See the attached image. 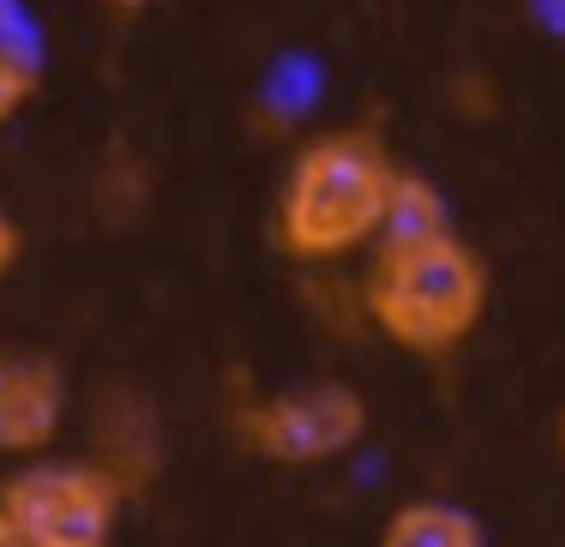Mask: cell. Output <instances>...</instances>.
I'll return each mask as SVG.
<instances>
[{
  "label": "cell",
  "instance_id": "cell-11",
  "mask_svg": "<svg viewBox=\"0 0 565 547\" xmlns=\"http://www.w3.org/2000/svg\"><path fill=\"white\" fill-rule=\"evenodd\" d=\"M0 547H36L31 536H24V529L19 524H12V517L7 512H0Z\"/></svg>",
  "mask_w": 565,
  "mask_h": 547
},
{
  "label": "cell",
  "instance_id": "cell-2",
  "mask_svg": "<svg viewBox=\"0 0 565 547\" xmlns=\"http://www.w3.org/2000/svg\"><path fill=\"white\" fill-rule=\"evenodd\" d=\"M488 301L493 271L481 247H469L457 229L427 235V242H385L367 253V271H361L367 325L422 362L463 350L488 319Z\"/></svg>",
  "mask_w": 565,
  "mask_h": 547
},
{
  "label": "cell",
  "instance_id": "cell-3",
  "mask_svg": "<svg viewBox=\"0 0 565 547\" xmlns=\"http://www.w3.org/2000/svg\"><path fill=\"white\" fill-rule=\"evenodd\" d=\"M0 512L36 547H115L127 482L103 458H31L0 482Z\"/></svg>",
  "mask_w": 565,
  "mask_h": 547
},
{
  "label": "cell",
  "instance_id": "cell-12",
  "mask_svg": "<svg viewBox=\"0 0 565 547\" xmlns=\"http://www.w3.org/2000/svg\"><path fill=\"white\" fill-rule=\"evenodd\" d=\"M535 12H542V19H554V24H565V0H530Z\"/></svg>",
  "mask_w": 565,
  "mask_h": 547
},
{
  "label": "cell",
  "instance_id": "cell-9",
  "mask_svg": "<svg viewBox=\"0 0 565 547\" xmlns=\"http://www.w3.org/2000/svg\"><path fill=\"white\" fill-rule=\"evenodd\" d=\"M19 259H24V229L12 223V211L0 205V283H7L12 271H19Z\"/></svg>",
  "mask_w": 565,
  "mask_h": 547
},
{
  "label": "cell",
  "instance_id": "cell-8",
  "mask_svg": "<svg viewBox=\"0 0 565 547\" xmlns=\"http://www.w3.org/2000/svg\"><path fill=\"white\" fill-rule=\"evenodd\" d=\"M451 229V205L446 193H439L427 175H415V169H403L397 186H392V205H385V229L373 247L385 242H427V235H446Z\"/></svg>",
  "mask_w": 565,
  "mask_h": 547
},
{
  "label": "cell",
  "instance_id": "cell-1",
  "mask_svg": "<svg viewBox=\"0 0 565 547\" xmlns=\"http://www.w3.org/2000/svg\"><path fill=\"white\" fill-rule=\"evenodd\" d=\"M403 163L373 127H326L289 157L271 205V235L301 265L373 253Z\"/></svg>",
  "mask_w": 565,
  "mask_h": 547
},
{
  "label": "cell",
  "instance_id": "cell-10",
  "mask_svg": "<svg viewBox=\"0 0 565 547\" xmlns=\"http://www.w3.org/2000/svg\"><path fill=\"white\" fill-rule=\"evenodd\" d=\"M103 12H109V19H145V12L157 7V0H97Z\"/></svg>",
  "mask_w": 565,
  "mask_h": 547
},
{
  "label": "cell",
  "instance_id": "cell-4",
  "mask_svg": "<svg viewBox=\"0 0 565 547\" xmlns=\"http://www.w3.org/2000/svg\"><path fill=\"white\" fill-rule=\"evenodd\" d=\"M235 439L253 458L282 463V470H319L367 439V397L349 379H313L271 397H247L235 409Z\"/></svg>",
  "mask_w": 565,
  "mask_h": 547
},
{
  "label": "cell",
  "instance_id": "cell-13",
  "mask_svg": "<svg viewBox=\"0 0 565 547\" xmlns=\"http://www.w3.org/2000/svg\"><path fill=\"white\" fill-rule=\"evenodd\" d=\"M554 446H559V458H565V409H559V421H554Z\"/></svg>",
  "mask_w": 565,
  "mask_h": 547
},
{
  "label": "cell",
  "instance_id": "cell-6",
  "mask_svg": "<svg viewBox=\"0 0 565 547\" xmlns=\"http://www.w3.org/2000/svg\"><path fill=\"white\" fill-rule=\"evenodd\" d=\"M373 547H488V529L457 500H403Z\"/></svg>",
  "mask_w": 565,
  "mask_h": 547
},
{
  "label": "cell",
  "instance_id": "cell-7",
  "mask_svg": "<svg viewBox=\"0 0 565 547\" xmlns=\"http://www.w3.org/2000/svg\"><path fill=\"white\" fill-rule=\"evenodd\" d=\"M43 90V49L12 0H0V127H12Z\"/></svg>",
  "mask_w": 565,
  "mask_h": 547
},
{
  "label": "cell",
  "instance_id": "cell-5",
  "mask_svg": "<svg viewBox=\"0 0 565 547\" xmlns=\"http://www.w3.org/2000/svg\"><path fill=\"white\" fill-rule=\"evenodd\" d=\"M66 373L43 350H0V458L31 463L49 458V446L66 427Z\"/></svg>",
  "mask_w": 565,
  "mask_h": 547
}]
</instances>
